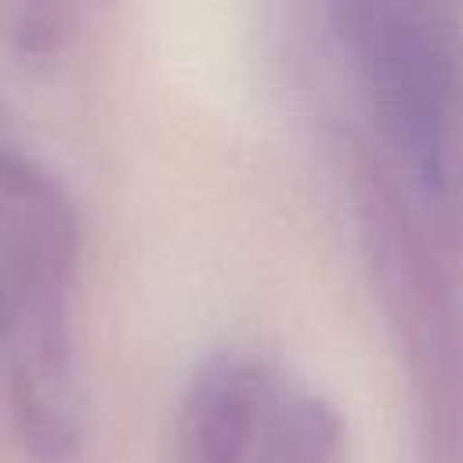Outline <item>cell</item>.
Wrapping results in <instances>:
<instances>
[{
	"instance_id": "obj_1",
	"label": "cell",
	"mask_w": 463,
	"mask_h": 463,
	"mask_svg": "<svg viewBox=\"0 0 463 463\" xmlns=\"http://www.w3.org/2000/svg\"><path fill=\"white\" fill-rule=\"evenodd\" d=\"M264 369L239 351L213 354L184 398V449L192 463H242L264 405Z\"/></svg>"
},
{
	"instance_id": "obj_2",
	"label": "cell",
	"mask_w": 463,
	"mask_h": 463,
	"mask_svg": "<svg viewBox=\"0 0 463 463\" xmlns=\"http://www.w3.org/2000/svg\"><path fill=\"white\" fill-rule=\"evenodd\" d=\"M260 463H333V427L315 402H297L271 434Z\"/></svg>"
}]
</instances>
